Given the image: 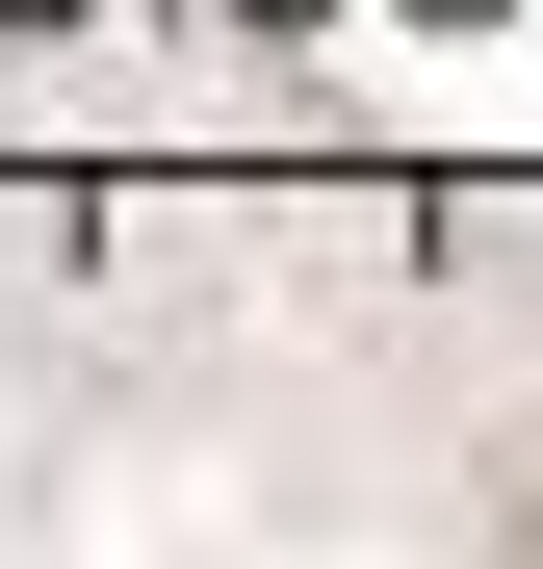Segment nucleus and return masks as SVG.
<instances>
[{
  "label": "nucleus",
  "instance_id": "obj_1",
  "mask_svg": "<svg viewBox=\"0 0 543 569\" xmlns=\"http://www.w3.org/2000/svg\"><path fill=\"white\" fill-rule=\"evenodd\" d=\"M27 27H52V0H27Z\"/></svg>",
  "mask_w": 543,
  "mask_h": 569
}]
</instances>
